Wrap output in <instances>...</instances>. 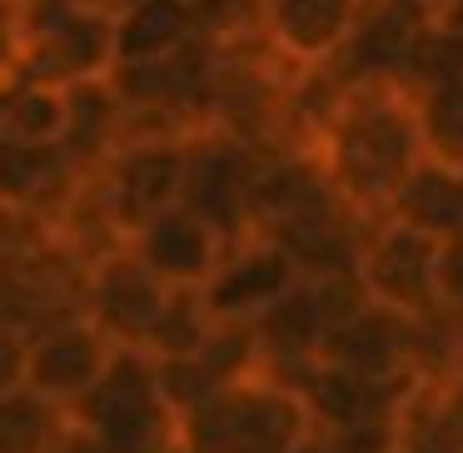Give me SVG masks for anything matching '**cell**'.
<instances>
[{"mask_svg":"<svg viewBox=\"0 0 463 453\" xmlns=\"http://www.w3.org/2000/svg\"><path fill=\"white\" fill-rule=\"evenodd\" d=\"M284 289H289V260L284 254H250V260H234L224 274L210 279L204 309L240 314V309H254V304H274Z\"/></svg>","mask_w":463,"mask_h":453,"instance_id":"5bb4252c","label":"cell"},{"mask_svg":"<svg viewBox=\"0 0 463 453\" xmlns=\"http://www.w3.org/2000/svg\"><path fill=\"white\" fill-rule=\"evenodd\" d=\"M21 373H25V339L0 329V393L21 389Z\"/></svg>","mask_w":463,"mask_h":453,"instance_id":"484cf974","label":"cell"},{"mask_svg":"<svg viewBox=\"0 0 463 453\" xmlns=\"http://www.w3.org/2000/svg\"><path fill=\"white\" fill-rule=\"evenodd\" d=\"M403 210L409 220L423 230H443V224H463V180L449 175H419L403 194Z\"/></svg>","mask_w":463,"mask_h":453,"instance_id":"44dd1931","label":"cell"},{"mask_svg":"<svg viewBox=\"0 0 463 453\" xmlns=\"http://www.w3.org/2000/svg\"><path fill=\"white\" fill-rule=\"evenodd\" d=\"M115 344L105 339L95 324L65 319L41 329L35 339H25V373L21 383L31 393H41L45 403H55L61 413H71L85 393L100 383V373L110 369Z\"/></svg>","mask_w":463,"mask_h":453,"instance_id":"5b68a950","label":"cell"},{"mask_svg":"<svg viewBox=\"0 0 463 453\" xmlns=\"http://www.w3.org/2000/svg\"><path fill=\"white\" fill-rule=\"evenodd\" d=\"M403 349V329L379 309L349 314V319L334 329V359L344 373H359V379H379L383 369H393Z\"/></svg>","mask_w":463,"mask_h":453,"instance_id":"9a60e30c","label":"cell"},{"mask_svg":"<svg viewBox=\"0 0 463 453\" xmlns=\"http://www.w3.org/2000/svg\"><path fill=\"white\" fill-rule=\"evenodd\" d=\"M135 260L165 284V289H184V284L210 279L214 269V230L204 220H194L190 210L170 204L165 214L145 220L135 230Z\"/></svg>","mask_w":463,"mask_h":453,"instance_id":"9c48e42d","label":"cell"},{"mask_svg":"<svg viewBox=\"0 0 463 453\" xmlns=\"http://www.w3.org/2000/svg\"><path fill=\"white\" fill-rule=\"evenodd\" d=\"M65 429V413L41 393L21 389L0 393V453H45Z\"/></svg>","mask_w":463,"mask_h":453,"instance_id":"2e32d148","label":"cell"},{"mask_svg":"<svg viewBox=\"0 0 463 453\" xmlns=\"http://www.w3.org/2000/svg\"><path fill=\"white\" fill-rule=\"evenodd\" d=\"M190 5L194 35L214 41L220 31H240V25L254 21V0H184Z\"/></svg>","mask_w":463,"mask_h":453,"instance_id":"d4e9b609","label":"cell"},{"mask_svg":"<svg viewBox=\"0 0 463 453\" xmlns=\"http://www.w3.org/2000/svg\"><path fill=\"white\" fill-rule=\"evenodd\" d=\"M449 439H453V443H458V448H463V399L453 403V423H449Z\"/></svg>","mask_w":463,"mask_h":453,"instance_id":"4dcf8cb0","label":"cell"},{"mask_svg":"<svg viewBox=\"0 0 463 453\" xmlns=\"http://www.w3.org/2000/svg\"><path fill=\"white\" fill-rule=\"evenodd\" d=\"M115 65V21L75 5L51 31L21 41L15 55V80L45 85V90H71L85 80H105Z\"/></svg>","mask_w":463,"mask_h":453,"instance_id":"277c9868","label":"cell"},{"mask_svg":"<svg viewBox=\"0 0 463 453\" xmlns=\"http://www.w3.org/2000/svg\"><path fill=\"white\" fill-rule=\"evenodd\" d=\"M334 453H383V429L379 423H359V429L339 433V448Z\"/></svg>","mask_w":463,"mask_h":453,"instance_id":"4316f807","label":"cell"},{"mask_svg":"<svg viewBox=\"0 0 463 453\" xmlns=\"http://www.w3.org/2000/svg\"><path fill=\"white\" fill-rule=\"evenodd\" d=\"M299 413L274 389H230L210 393L184 413V453H289Z\"/></svg>","mask_w":463,"mask_h":453,"instance_id":"7a4b0ae2","label":"cell"},{"mask_svg":"<svg viewBox=\"0 0 463 453\" xmlns=\"http://www.w3.org/2000/svg\"><path fill=\"white\" fill-rule=\"evenodd\" d=\"M120 145V100L105 80H85L65 90V130H61V155L71 170H90L105 160V150Z\"/></svg>","mask_w":463,"mask_h":453,"instance_id":"8fae6325","label":"cell"},{"mask_svg":"<svg viewBox=\"0 0 463 453\" xmlns=\"http://www.w3.org/2000/svg\"><path fill=\"white\" fill-rule=\"evenodd\" d=\"M354 0H269L274 31L294 51H329L349 25Z\"/></svg>","mask_w":463,"mask_h":453,"instance_id":"e0dca14e","label":"cell"},{"mask_svg":"<svg viewBox=\"0 0 463 453\" xmlns=\"http://www.w3.org/2000/svg\"><path fill=\"white\" fill-rule=\"evenodd\" d=\"M194 35L190 5L184 0H135L115 21V65L165 61Z\"/></svg>","mask_w":463,"mask_h":453,"instance_id":"7c38bea8","label":"cell"},{"mask_svg":"<svg viewBox=\"0 0 463 453\" xmlns=\"http://www.w3.org/2000/svg\"><path fill=\"white\" fill-rule=\"evenodd\" d=\"M419 453H463V448L449 439V429H429L419 433Z\"/></svg>","mask_w":463,"mask_h":453,"instance_id":"f546056e","label":"cell"},{"mask_svg":"<svg viewBox=\"0 0 463 453\" xmlns=\"http://www.w3.org/2000/svg\"><path fill=\"white\" fill-rule=\"evenodd\" d=\"M204 339H210V314H204V304L190 299L184 289H170L150 339H145V354H155V359H184Z\"/></svg>","mask_w":463,"mask_h":453,"instance_id":"ac0fdd59","label":"cell"},{"mask_svg":"<svg viewBox=\"0 0 463 453\" xmlns=\"http://www.w3.org/2000/svg\"><path fill=\"white\" fill-rule=\"evenodd\" d=\"M65 419L100 453H165L175 439V413L160 399L150 354L115 349L110 369Z\"/></svg>","mask_w":463,"mask_h":453,"instance_id":"6da1fadb","label":"cell"},{"mask_svg":"<svg viewBox=\"0 0 463 453\" xmlns=\"http://www.w3.org/2000/svg\"><path fill=\"white\" fill-rule=\"evenodd\" d=\"M180 175H184V145H175V140L120 145L100 194L110 204L115 224L135 234L145 220H155L170 204H180Z\"/></svg>","mask_w":463,"mask_h":453,"instance_id":"8992f818","label":"cell"},{"mask_svg":"<svg viewBox=\"0 0 463 453\" xmlns=\"http://www.w3.org/2000/svg\"><path fill=\"white\" fill-rule=\"evenodd\" d=\"M254 165L240 145H194L184 150V175H180V210L204 220L210 230H230L250 204Z\"/></svg>","mask_w":463,"mask_h":453,"instance_id":"ba28073f","label":"cell"},{"mask_svg":"<svg viewBox=\"0 0 463 453\" xmlns=\"http://www.w3.org/2000/svg\"><path fill=\"white\" fill-rule=\"evenodd\" d=\"M429 140L439 145L449 160H463V75L449 85H439L429 105Z\"/></svg>","mask_w":463,"mask_h":453,"instance_id":"cb8c5ba5","label":"cell"},{"mask_svg":"<svg viewBox=\"0 0 463 453\" xmlns=\"http://www.w3.org/2000/svg\"><path fill=\"white\" fill-rule=\"evenodd\" d=\"M389 393L373 389V379H359V373H319L314 379V403H319L324 419H334L339 429H359V423H379V409Z\"/></svg>","mask_w":463,"mask_h":453,"instance_id":"d6986e66","label":"cell"},{"mask_svg":"<svg viewBox=\"0 0 463 453\" xmlns=\"http://www.w3.org/2000/svg\"><path fill=\"white\" fill-rule=\"evenodd\" d=\"M439 269V279H443V289L453 294V299H463V240L453 244L449 254H443V264H433Z\"/></svg>","mask_w":463,"mask_h":453,"instance_id":"83f0119b","label":"cell"},{"mask_svg":"<svg viewBox=\"0 0 463 453\" xmlns=\"http://www.w3.org/2000/svg\"><path fill=\"white\" fill-rule=\"evenodd\" d=\"M403 61H413V71L429 75V80L449 85L463 75V35H449V31L419 35V41H409V55H403Z\"/></svg>","mask_w":463,"mask_h":453,"instance_id":"603a6c76","label":"cell"},{"mask_svg":"<svg viewBox=\"0 0 463 453\" xmlns=\"http://www.w3.org/2000/svg\"><path fill=\"white\" fill-rule=\"evenodd\" d=\"M324 319H329V309L319 304V294H289L284 289L279 299L264 309V339L279 354H299L324 334Z\"/></svg>","mask_w":463,"mask_h":453,"instance_id":"ffe728a7","label":"cell"},{"mask_svg":"<svg viewBox=\"0 0 463 453\" xmlns=\"http://www.w3.org/2000/svg\"><path fill=\"white\" fill-rule=\"evenodd\" d=\"M413 125L389 105H364L339 125V175L359 194H379L409 175Z\"/></svg>","mask_w":463,"mask_h":453,"instance_id":"52a82bcc","label":"cell"},{"mask_svg":"<svg viewBox=\"0 0 463 453\" xmlns=\"http://www.w3.org/2000/svg\"><path fill=\"white\" fill-rule=\"evenodd\" d=\"M45 453H100V448H95V443H90V439H85V433H80V429H75V423H71V419H65V429H61V439H55V443H51V448H45Z\"/></svg>","mask_w":463,"mask_h":453,"instance_id":"f1b7e54d","label":"cell"},{"mask_svg":"<svg viewBox=\"0 0 463 453\" xmlns=\"http://www.w3.org/2000/svg\"><path fill=\"white\" fill-rule=\"evenodd\" d=\"M165 284L145 269L135 254H100L95 269L85 274V299H80V319L95 324L115 349H140L150 339L155 319L165 309Z\"/></svg>","mask_w":463,"mask_h":453,"instance_id":"3957f363","label":"cell"},{"mask_svg":"<svg viewBox=\"0 0 463 453\" xmlns=\"http://www.w3.org/2000/svg\"><path fill=\"white\" fill-rule=\"evenodd\" d=\"M429 279H433V250L419 230L389 234L369 260L373 294H383V299H393V304H423Z\"/></svg>","mask_w":463,"mask_h":453,"instance_id":"4fadbf2b","label":"cell"},{"mask_svg":"<svg viewBox=\"0 0 463 453\" xmlns=\"http://www.w3.org/2000/svg\"><path fill=\"white\" fill-rule=\"evenodd\" d=\"M409 25L399 15H379L373 25H364L359 41H354V65L359 71H379V65H399L409 55Z\"/></svg>","mask_w":463,"mask_h":453,"instance_id":"7402d4cb","label":"cell"},{"mask_svg":"<svg viewBox=\"0 0 463 453\" xmlns=\"http://www.w3.org/2000/svg\"><path fill=\"white\" fill-rule=\"evenodd\" d=\"M75 175L80 170H71L61 145H31L0 135V210L25 214L45 200H65Z\"/></svg>","mask_w":463,"mask_h":453,"instance_id":"30bf717a","label":"cell"}]
</instances>
